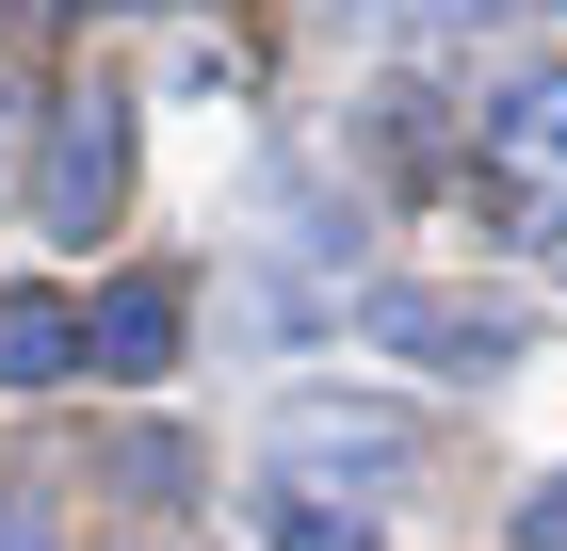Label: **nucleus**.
Wrapping results in <instances>:
<instances>
[{"mask_svg": "<svg viewBox=\"0 0 567 551\" xmlns=\"http://www.w3.org/2000/svg\"><path fill=\"white\" fill-rule=\"evenodd\" d=\"M471 212H486V244H519V259H567V65H519V82L486 98Z\"/></svg>", "mask_w": 567, "mask_h": 551, "instance_id": "f257e3e1", "label": "nucleus"}, {"mask_svg": "<svg viewBox=\"0 0 567 551\" xmlns=\"http://www.w3.org/2000/svg\"><path fill=\"white\" fill-rule=\"evenodd\" d=\"M260 455L292 470V487H405V470H422V422H405V406H341V389H292Z\"/></svg>", "mask_w": 567, "mask_h": 551, "instance_id": "f03ea898", "label": "nucleus"}, {"mask_svg": "<svg viewBox=\"0 0 567 551\" xmlns=\"http://www.w3.org/2000/svg\"><path fill=\"white\" fill-rule=\"evenodd\" d=\"M114 195H131V114H114V98H49V146H33V227L97 244V227H114Z\"/></svg>", "mask_w": 567, "mask_h": 551, "instance_id": "7ed1b4c3", "label": "nucleus"}, {"mask_svg": "<svg viewBox=\"0 0 567 551\" xmlns=\"http://www.w3.org/2000/svg\"><path fill=\"white\" fill-rule=\"evenodd\" d=\"M373 340L422 357V374H503V357H535V308H503V293H373Z\"/></svg>", "mask_w": 567, "mask_h": 551, "instance_id": "20e7f679", "label": "nucleus"}, {"mask_svg": "<svg viewBox=\"0 0 567 551\" xmlns=\"http://www.w3.org/2000/svg\"><path fill=\"white\" fill-rule=\"evenodd\" d=\"M82 357L114 389H146V374H178V276H114V293L82 308Z\"/></svg>", "mask_w": 567, "mask_h": 551, "instance_id": "39448f33", "label": "nucleus"}, {"mask_svg": "<svg viewBox=\"0 0 567 551\" xmlns=\"http://www.w3.org/2000/svg\"><path fill=\"white\" fill-rule=\"evenodd\" d=\"M82 374V308L65 293H0V389H65Z\"/></svg>", "mask_w": 567, "mask_h": 551, "instance_id": "423d86ee", "label": "nucleus"}, {"mask_svg": "<svg viewBox=\"0 0 567 551\" xmlns=\"http://www.w3.org/2000/svg\"><path fill=\"white\" fill-rule=\"evenodd\" d=\"M178 470H195L178 438H114V455H97V487H131V503H178Z\"/></svg>", "mask_w": 567, "mask_h": 551, "instance_id": "0eeeda50", "label": "nucleus"}, {"mask_svg": "<svg viewBox=\"0 0 567 551\" xmlns=\"http://www.w3.org/2000/svg\"><path fill=\"white\" fill-rule=\"evenodd\" d=\"M260 535H276V551H357V519H341V503H292V487H276V503H260Z\"/></svg>", "mask_w": 567, "mask_h": 551, "instance_id": "6e6552de", "label": "nucleus"}, {"mask_svg": "<svg viewBox=\"0 0 567 551\" xmlns=\"http://www.w3.org/2000/svg\"><path fill=\"white\" fill-rule=\"evenodd\" d=\"M0 551H65L49 535V487H0Z\"/></svg>", "mask_w": 567, "mask_h": 551, "instance_id": "1a4fd4ad", "label": "nucleus"}, {"mask_svg": "<svg viewBox=\"0 0 567 551\" xmlns=\"http://www.w3.org/2000/svg\"><path fill=\"white\" fill-rule=\"evenodd\" d=\"M519 551H567V470H551V487L519 503Z\"/></svg>", "mask_w": 567, "mask_h": 551, "instance_id": "9d476101", "label": "nucleus"}, {"mask_svg": "<svg viewBox=\"0 0 567 551\" xmlns=\"http://www.w3.org/2000/svg\"><path fill=\"white\" fill-rule=\"evenodd\" d=\"M33 163V82H0V178Z\"/></svg>", "mask_w": 567, "mask_h": 551, "instance_id": "9b49d317", "label": "nucleus"}, {"mask_svg": "<svg viewBox=\"0 0 567 551\" xmlns=\"http://www.w3.org/2000/svg\"><path fill=\"white\" fill-rule=\"evenodd\" d=\"M357 17H422V0H357Z\"/></svg>", "mask_w": 567, "mask_h": 551, "instance_id": "f8f14e48", "label": "nucleus"}, {"mask_svg": "<svg viewBox=\"0 0 567 551\" xmlns=\"http://www.w3.org/2000/svg\"><path fill=\"white\" fill-rule=\"evenodd\" d=\"M146 17H178V0H146Z\"/></svg>", "mask_w": 567, "mask_h": 551, "instance_id": "ddd939ff", "label": "nucleus"}]
</instances>
